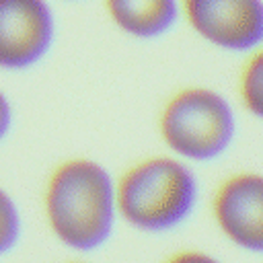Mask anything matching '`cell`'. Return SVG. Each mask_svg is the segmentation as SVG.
Returning <instances> with one entry per match:
<instances>
[{
    "instance_id": "cell-1",
    "label": "cell",
    "mask_w": 263,
    "mask_h": 263,
    "mask_svg": "<svg viewBox=\"0 0 263 263\" xmlns=\"http://www.w3.org/2000/svg\"><path fill=\"white\" fill-rule=\"evenodd\" d=\"M41 212L55 242L74 255L95 253L119 222L115 175L90 156L64 158L43 181Z\"/></svg>"
},
{
    "instance_id": "cell-2",
    "label": "cell",
    "mask_w": 263,
    "mask_h": 263,
    "mask_svg": "<svg viewBox=\"0 0 263 263\" xmlns=\"http://www.w3.org/2000/svg\"><path fill=\"white\" fill-rule=\"evenodd\" d=\"M119 222L136 232L166 234L181 228L199 203V181L191 164L160 152L127 164L115 177Z\"/></svg>"
},
{
    "instance_id": "cell-3",
    "label": "cell",
    "mask_w": 263,
    "mask_h": 263,
    "mask_svg": "<svg viewBox=\"0 0 263 263\" xmlns=\"http://www.w3.org/2000/svg\"><path fill=\"white\" fill-rule=\"evenodd\" d=\"M156 134L168 154L191 166L208 164L232 148L238 136L236 107L208 84H185L160 105Z\"/></svg>"
},
{
    "instance_id": "cell-4",
    "label": "cell",
    "mask_w": 263,
    "mask_h": 263,
    "mask_svg": "<svg viewBox=\"0 0 263 263\" xmlns=\"http://www.w3.org/2000/svg\"><path fill=\"white\" fill-rule=\"evenodd\" d=\"M181 21L203 43L249 53L263 43V0H179Z\"/></svg>"
},
{
    "instance_id": "cell-5",
    "label": "cell",
    "mask_w": 263,
    "mask_h": 263,
    "mask_svg": "<svg viewBox=\"0 0 263 263\" xmlns=\"http://www.w3.org/2000/svg\"><path fill=\"white\" fill-rule=\"evenodd\" d=\"M210 214L220 236L234 249L263 257V173L234 171L210 197Z\"/></svg>"
},
{
    "instance_id": "cell-6",
    "label": "cell",
    "mask_w": 263,
    "mask_h": 263,
    "mask_svg": "<svg viewBox=\"0 0 263 263\" xmlns=\"http://www.w3.org/2000/svg\"><path fill=\"white\" fill-rule=\"evenodd\" d=\"M58 37L51 0H0V70L25 72L41 64Z\"/></svg>"
},
{
    "instance_id": "cell-7",
    "label": "cell",
    "mask_w": 263,
    "mask_h": 263,
    "mask_svg": "<svg viewBox=\"0 0 263 263\" xmlns=\"http://www.w3.org/2000/svg\"><path fill=\"white\" fill-rule=\"evenodd\" d=\"M107 21L125 37L160 39L181 21L179 0H101Z\"/></svg>"
},
{
    "instance_id": "cell-8",
    "label": "cell",
    "mask_w": 263,
    "mask_h": 263,
    "mask_svg": "<svg viewBox=\"0 0 263 263\" xmlns=\"http://www.w3.org/2000/svg\"><path fill=\"white\" fill-rule=\"evenodd\" d=\"M236 101L249 117L263 121V43L245 53L236 74Z\"/></svg>"
},
{
    "instance_id": "cell-9",
    "label": "cell",
    "mask_w": 263,
    "mask_h": 263,
    "mask_svg": "<svg viewBox=\"0 0 263 263\" xmlns=\"http://www.w3.org/2000/svg\"><path fill=\"white\" fill-rule=\"evenodd\" d=\"M25 232V222L21 208L12 193L0 185V257L12 253Z\"/></svg>"
},
{
    "instance_id": "cell-10",
    "label": "cell",
    "mask_w": 263,
    "mask_h": 263,
    "mask_svg": "<svg viewBox=\"0 0 263 263\" xmlns=\"http://www.w3.org/2000/svg\"><path fill=\"white\" fill-rule=\"evenodd\" d=\"M162 263H224V261L218 259L216 255H212L210 251L189 247V249H179V251L171 253Z\"/></svg>"
},
{
    "instance_id": "cell-11",
    "label": "cell",
    "mask_w": 263,
    "mask_h": 263,
    "mask_svg": "<svg viewBox=\"0 0 263 263\" xmlns=\"http://www.w3.org/2000/svg\"><path fill=\"white\" fill-rule=\"evenodd\" d=\"M14 125V107L10 97L0 88V144L10 136Z\"/></svg>"
},
{
    "instance_id": "cell-12",
    "label": "cell",
    "mask_w": 263,
    "mask_h": 263,
    "mask_svg": "<svg viewBox=\"0 0 263 263\" xmlns=\"http://www.w3.org/2000/svg\"><path fill=\"white\" fill-rule=\"evenodd\" d=\"M62 263H92V261H88V259H84L82 255H78V257H74V259H68V261H62Z\"/></svg>"
},
{
    "instance_id": "cell-13",
    "label": "cell",
    "mask_w": 263,
    "mask_h": 263,
    "mask_svg": "<svg viewBox=\"0 0 263 263\" xmlns=\"http://www.w3.org/2000/svg\"><path fill=\"white\" fill-rule=\"evenodd\" d=\"M62 2H76V0H62Z\"/></svg>"
}]
</instances>
